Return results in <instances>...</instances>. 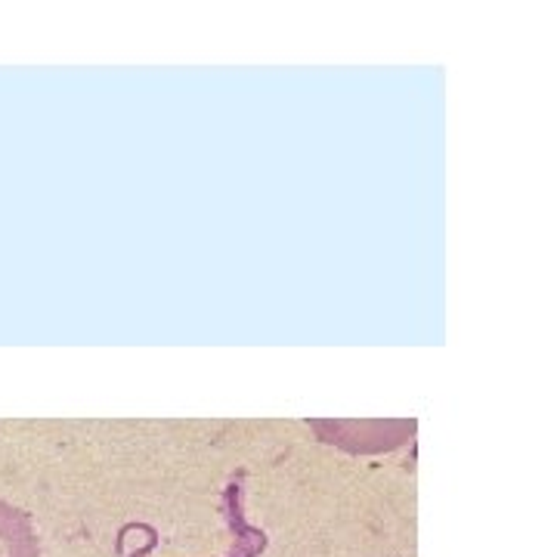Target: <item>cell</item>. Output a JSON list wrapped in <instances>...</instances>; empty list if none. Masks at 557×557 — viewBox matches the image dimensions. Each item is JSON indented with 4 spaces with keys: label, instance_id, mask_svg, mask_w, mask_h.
<instances>
[{
    "label": "cell",
    "instance_id": "6da1fadb",
    "mask_svg": "<svg viewBox=\"0 0 557 557\" xmlns=\"http://www.w3.org/2000/svg\"><path fill=\"white\" fill-rule=\"evenodd\" d=\"M0 557H40L35 523L10 502H0Z\"/></svg>",
    "mask_w": 557,
    "mask_h": 557
}]
</instances>
